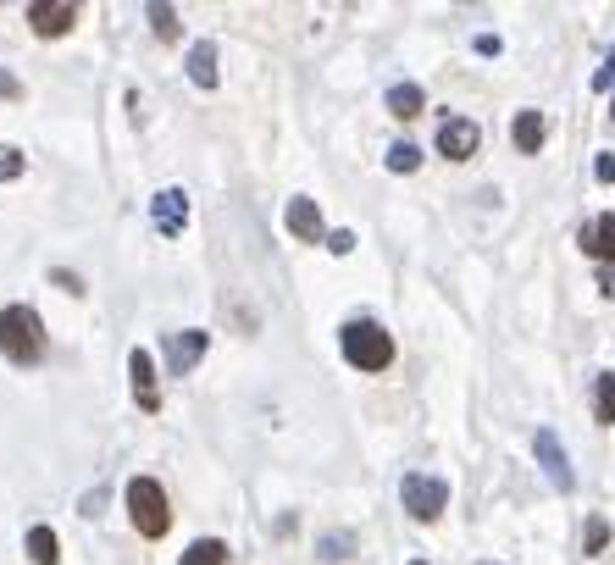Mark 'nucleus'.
Returning a JSON list of instances; mask_svg holds the SVG:
<instances>
[{
    "label": "nucleus",
    "mask_w": 615,
    "mask_h": 565,
    "mask_svg": "<svg viewBox=\"0 0 615 565\" xmlns=\"http://www.w3.org/2000/svg\"><path fill=\"white\" fill-rule=\"evenodd\" d=\"M593 178H599V183H615V156H610V150H599V161H593Z\"/></svg>",
    "instance_id": "a878e982"
},
{
    "label": "nucleus",
    "mask_w": 615,
    "mask_h": 565,
    "mask_svg": "<svg viewBox=\"0 0 615 565\" xmlns=\"http://www.w3.org/2000/svg\"><path fill=\"white\" fill-rule=\"evenodd\" d=\"M183 565H228V543L222 538H194L183 549Z\"/></svg>",
    "instance_id": "f3484780"
},
{
    "label": "nucleus",
    "mask_w": 615,
    "mask_h": 565,
    "mask_svg": "<svg viewBox=\"0 0 615 565\" xmlns=\"http://www.w3.org/2000/svg\"><path fill=\"white\" fill-rule=\"evenodd\" d=\"M150 217H156V228L167 233V239H178V233L189 228V194H183V189H161L156 205H150Z\"/></svg>",
    "instance_id": "f8f14e48"
},
{
    "label": "nucleus",
    "mask_w": 615,
    "mask_h": 565,
    "mask_svg": "<svg viewBox=\"0 0 615 565\" xmlns=\"http://www.w3.org/2000/svg\"><path fill=\"white\" fill-rule=\"evenodd\" d=\"M283 228H289L300 244H327L322 211H316V200H311V194H294V200H289V211H283Z\"/></svg>",
    "instance_id": "0eeeda50"
},
{
    "label": "nucleus",
    "mask_w": 615,
    "mask_h": 565,
    "mask_svg": "<svg viewBox=\"0 0 615 565\" xmlns=\"http://www.w3.org/2000/svg\"><path fill=\"white\" fill-rule=\"evenodd\" d=\"M593 416H599V427H615V372L593 377Z\"/></svg>",
    "instance_id": "dca6fc26"
},
{
    "label": "nucleus",
    "mask_w": 615,
    "mask_h": 565,
    "mask_svg": "<svg viewBox=\"0 0 615 565\" xmlns=\"http://www.w3.org/2000/svg\"><path fill=\"white\" fill-rule=\"evenodd\" d=\"M338 349H344V361H350L355 372H383V366H394V338L377 322H366V316L338 327Z\"/></svg>",
    "instance_id": "f03ea898"
},
{
    "label": "nucleus",
    "mask_w": 615,
    "mask_h": 565,
    "mask_svg": "<svg viewBox=\"0 0 615 565\" xmlns=\"http://www.w3.org/2000/svg\"><path fill=\"white\" fill-rule=\"evenodd\" d=\"M577 244H582V250H588L599 266H615V211H604V217L582 222Z\"/></svg>",
    "instance_id": "9b49d317"
},
{
    "label": "nucleus",
    "mask_w": 615,
    "mask_h": 565,
    "mask_svg": "<svg viewBox=\"0 0 615 565\" xmlns=\"http://www.w3.org/2000/svg\"><path fill=\"white\" fill-rule=\"evenodd\" d=\"M477 145H483V128L471 117H444V128H438V156L449 161H471L477 156Z\"/></svg>",
    "instance_id": "39448f33"
},
{
    "label": "nucleus",
    "mask_w": 615,
    "mask_h": 565,
    "mask_svg": "<svg viewBox=\"0 0 615 565\" xmlns=\"http://www.w3.org/2000/svg\"><path fill=\"white\" fill-rule=\"evenodd\" d=\"M205 344H211V338H205L200 327H183V333H172V338H167V372H172V377H189L194 361L205 355Z\"/></svg>",
    "instance_id": "9d476101"
},
{
    "label": "nucleus",
    "mask_w": 615,
    "mask_h": 565,
    "mask_svg": "<svg viewBox=\"0 0 615 565\" xmlns=\"http://www.w3.org/2000/svg\"><path fill=\"white\" fill-rule=\"evenodd\" d=\"M543 133H549L543 111H516V122H510V139H516L521 156H538V150H543Z\"/></svg>",
    "instance_id": "ddd939ff"
},
{
    "label": "nucleus",
    "mask_w": 615,
    "mask_h": 565,
    "mask_svg": "<svg viewBox=\"0 0 615 565\" xmlns=\"http://www.w3.org/2000/svg\"><path fill=\"white\" fill-rule=\"evenodd\" d=\"M28 560L34 565H56L61 560V543L50 527H28Z\"/></svg>",
    "instance_id": "a211bd4d"
},
{
    "label": "nucleus",
    "mask_w": 615,
    "mask_h": 565,
    "mask_svg": "<svg viewBox=\"0 0 615 565\" xmlns=\"http://www.w3.org/2000/svg\"><path fill=\"white\" fill-rule=\"evenodd\" d=\"M128 521L139 538H167L172 527V505H167V488L156 477H133L128 482Z\"/></svg>",
    "instance_id": "7ed1b4c3"
},
{
    "label": "nucleus",
    "mask_w": 615,
    "mask_h": 565,
    "mask_svg": "<svg viewBox=\"0 0 615 565\" xmlns=\"http://www.w3.org/2000/svg\"><path fill=\"white\" fill-rule=\"evenodd\" d=\"M399 499H405V510L416 521H438V516H444V505H449V482L444 477H427V471H405Z\"/></svg>",
    "instance_id": "20e7f679"
},
{
    "label": "nucleus",
    "mask_w": 615,
    "mask_h": 565,
    "mask_svg": "<svg viewBox=\"0 0 615 565\" xmlns=\"http://www.w3.org/2000/svg\"><path fill=\"white\" fill-rule=\"evenodd\" d=\"M388 111H394L399 122L422 117V111H427V95H422V84H394V89H388Z\"/></svg>",
    "instance_id": "4468645a"
},
{
    "label": "nucleus",
    "mask_w": 615,
    "mask_h": 565,
    "mask_svg": "<svg viewBox=\"0 0 615 565\" xmlns=\"http://www.w3.org/2000/svg\"><path fill=\"white\" fill-rule=\"evenodd\" d=\"M604 543H610V521L593 516V521H588V538H582V549H588V554H604Z\"/></svg>",
    "instance_id": "4be33fe9"
},
{
    "label": "nucleus",
    "mask_w": 615,
    "mask_h": 565,
    "mask_svg": "<svg viewBox=\"0 0 615 565\" xmlns=\"http://www.w3.org/2000/svg\"><path fill=\"white\" fill-rule=\"evenodd\" d=\"M532 449H538V466H543V477L555 482L560 493H571V488H577V477H571V460H566V449H560V438L549 433V427H543V433L532 438Z\"/></svg>",
    "instance_id": "6e6552de"
},
{
    "label": "nucleus",
    "mask_w": 615,
    "mask_h": 565,
    "mask_svg": "<svg viewBox=\"0 0 615 565\" xmlns=\"http://www.w3.org/2000/svg\"><path fill=\"white\" fill-rule=\"evenodd\" d=\"M0 100H23V84H17V78L6 73V67H0Z\"/></svg>",
    "instance_id": "cd10ccee"
},
{
    "label": "nucleus",
    "mask_w": 615,
    "mask_h": 565,
    "mask_svg": "<svg viewBox=\"0 0 615 565\" xmlns=\"http://www.w3.org/2000/svg\"><path fill=\"white\" fill-rule=\"evenodd\" d=\"M128 372H133V405L145 410V416H156V410H161V388H156V361H150V349H133Z\"/></svg>",
    "instance_id": "1a4fd4ad"
},
{
    "label": "nucleus",
    "mask_w": 615,
    "mask_h": 565,
    "mask_svg": "<svg viewBox=\"0 0 615 565\" xmlns=\"http://www.w3.org/2000/svg\"><path fill=\"white\" fill-rule=\"evenodd\" d=\"M23 167H28V161H23V150H17V145H0V183L23 178Z\"/></svg>",
    "instance_id": "412c9836"
},
{
    "label": "nucleus",
    "mask_w": 615,
    "mask_h": 565,
    "mask_svg": "<svg viewBox=\"0 0 615 565\" xmlns=\"http://www.w3.org/2000/svg\"><path fill=\"white\" fill-rule=\"evenodd\" d=\"M150 28H156V39H178L183 34V23H178V12H172V6H161V0H156V6H150Z\"/></svg>",
    "instance_id": "6ab92c4d"
},
{
    "label": "nucleus",
    "mask_w": 615,
    "mask_h": 565,
    "mask_svg": "<svg viewBox=\"0 0 615 565\" xmlns=\"http://www.w3.org/2000/svg\"><path fill=\"white\" fill-rule=\"evenodd\" d=\"M610 122H615V100H610Z\"/></svg>",
    "instance_id": "c85d7f7f"
},
{
    "label": "nucleus",
    "mask_w": 615,
    "mask_h": 565,
    "mask_svg": "<svg viewBox=\"0 0 615 565\" xmlns=\"http://www.w3.org/2000/svg\"><path fill=\"white\" fill-rule=\"evenodd\" d=\"M28 23H34L39 39H61V34H73L78 6L73 0H34V6H28Z\"/></svg>",
    "instance_id": "423d86ee"
},
{
    "label": "nucleus",
    "mask_w": 615,
    "mask_h": 565,
    "mask_svg": "<svg viewBox=\"0 0 615 565\" xmlns=\"http://www.w3.org/2000/svg\"><path fill=\"white\" fill-rule=\"evenodd\" d=\"M50 283H56V289H67L73 300L84 294V277H78V272H67V266H50Z\"/></svg>",
    "instance_id": "b1692460"
},
{
    "label": "nucleus",
    "mask_w": 615,
    "mask_h": 565,
    "mask_svg": "<svg viewBox=\"0 0 615 565\" xmlns=\"http://www.w3.org/2000/svg\"><path fill=\"white\" fill-rule=\"evenodd\" d=\"M45 349H50V338H45V322H39L34 305H6V311H0V355H6V361L39 366Z\"/></svg>",
    "instance_id": "f257e3e1"
},
{
    "label": "nucleus",
    "mask_w": 615,
    "mask_h": 565,
    "mask_svg": "<svg viewBox=\"0 0 615 565\" xmlns=\"http://www.w3.org/2000/svg\"><path fill=\"white\" fill-rule=\"evenodd\" d=\"M350 549H355L350 532H327V538H322V560H344Z\"/></svg>",
    "instance_id": "5701e85b"
},
{
    "label": "nucleus",
    "mask_w": 615,
    "mask_h": 565,
    "mask_svg": "<svg viewBox=\"0 0 615 565\" xmlns=\"http://www.w3.org/2000/svg\"><path fill=\"white\" fill-rule=\"evenodd\" d=\"M327 250H333V255H350V250H355V233H350V228L327 233Z\"/></svg>",
    "instance_id": "393cba45"
},
{
    "label": "nucleus",
    "mask_w": 615,
    "mask_h": 565,
    "mask_svg": "<svg viewBox=\"0 0 615 565\" xmlns=\"http://www.w3.org/2000/svg\"><path fill=\"white\" fill-rule=\"evenodd\" d=\"M610 84H615V50L604 56V67H599V73H593V89H610Z\"/></svg>",
    "instance_id": "bb28decb"
},
{
    "label": "nucleus",
    "mask_w": 615,
    "mask_h": 565,
    "mask_svg": "<svg viewBox=\"0 0 615 565\" xmlns=\"http://www.w3.org/2000/svg\"><path fill=\"white\" fill-rule=\"evenodd\" d=\"M189 78L200 89H217V45H211V39H200V45L189 50Z\"/></svg>",
    "instance_id": "2eb2a0df"
},
{
    "label": "nucleus",
    "mask_w": 615,
    "mask_h": 565,
    "mask_svg": "<svg viewBox=\"0 0 615 565\" xmlns=\"http://www.w3.org/2000/svg\"><path fill=\"white\" fill-rule=\"evenodd\" d=\"M416 167H422V150L416 145H405V139L388 145V172H416Z\"/></svg>",
    "instance_id": "aec40b11"
}]
</instances>
